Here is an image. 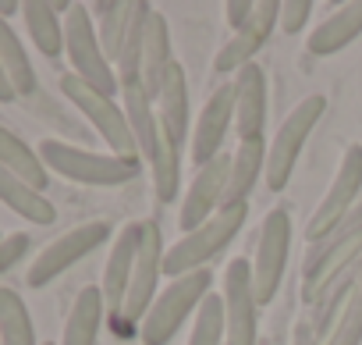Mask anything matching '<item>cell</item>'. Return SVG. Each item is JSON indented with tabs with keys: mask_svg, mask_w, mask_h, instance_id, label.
Returning a JSON list of instances; mask_svg holds the SVG:
<instances>
[{
	"mask_svg": "<svg viewBox=\"0 0 362 345\" xmlns=\"http://www.w3.org/2000/svg\"><path fill=\"white\" fill-rule=\"evenodd\" d=\"M362 264V203L320 242H313L305 249L302 260V302H309L313 310L320 306V299L348 274Z\"/></svg>",
	"mask_w": 362,
	"mask_h": 345,
	"instance_id": "cell-1",
	"label": "cell"
},
{
	"mask_svg": "<svg viewBox=\"0 0 362 345\" xmlns=\"http://www.w3.org/2000/svg\"><path fill=\"white\" fill-rule=\"evenodd\" d=\"M64 54H68V61H71V75H78L86 86H93L96 93H103V96H110V100L121 93L117 68L110 64V57H107L103 47H100L93 8L75 4V8L64 15Z\"/></svg>",
	"mask_w": 362,
	"mask_h": 345,
	"instance_id": "cell-2",
	"label": "cell"
},
{
	"mask_svg": "<svg viewBox=\"0 0 362 345\" xmlns=\"http://www.w3.org/2000/svg\"><path fill=\"white\" fill-rule=\"evenodd\" d=\"M210 285H214V274L206 267L192 271V274H181V278H170V285L156 295L149 317L139 327L142 345H167L181 331V324L203 306V299L210 295Z\"/></svg>",
	"mask_w": 362,
	"mask_h": 345,
	"instance_id": "cell-3",
	"label": "cell"
},
{
	"mask_svg": "<svg viewBox=\"0 0 362 345\" xmlns=\"http://www.w3.org/2000/svg\"><path fill=\"white\" fill-rule=\"evenodd\" d=\"M40 157L50 171H57V175L71 182H82V186H124L139 179V160H124L114 153H93V149L57 142V139H43Z\"/></svg>",
	"mask_w": 362,
	"mask_h": 345,
	"instance_id": "cell-4",
	"label": "cell"
},
{
	"mask_svg": "<svg viewBox=\"0 0 362 345\" xmlns=\"http://www.w3.org/2000/svg\"><path fill=\"white\" fill-rule=\"evenodd\" d=\"M249 217V203L242 207H224L217 217H210L203 228L189 232V235H181L174 246H167V256H163V274H192V271H203L245 225Z\"/></svg>",
	"mask_w": 362,
	"mask_h": 345,
	"instance_id": "cell-5",
	"label": "cell"
},
{
	"mask_svg": "<svg viewBox=\"0 0 362 345\" xmlns=\"http://www.w3.org/2000/svg\"><path fill=\"white\" fill-rule=\"evenodd\" d=\"M61 93L68 96V103H75L86 121L100 132V139L107 142V149L114 157H124V160H142L139 157V142L132 135V125H128V114L117 100L96 93L93 86H86L78 75H61Z\"/></svg>",
	"mask_w": 362,
	"mask_h": 345,
	"instance_id": "cell-6",
	"label": "cell"
},
{
	"mask_svg": "<svg viewBox=\"0 0 362 345\" xmlns=\"http://www.w3.org/2000/svg\"><path fill=\"white\" fill-rule=\"evenodd\" d=\"M323 111H327V96L313 93L302 103H295V111L281 121V128H277V135L270 142V153H267V179L263 182H267L270 193H284L288 189L291 171L298 164V153H302L309 132L316 128V121L323 118Z\"/></svg>",
	"mask_w": 362,
	"mask_h": 345,
	"instance_id": "cell-7",
	"label": "cell"
},
{
	"mask_svg": "<svg viewBox=\"0 0 362 345\" xmlns=\"http://www.w3.org/2000/svg\"><path fill=\"white\" fill-rule=\"evenodd\" d=\"M163 256H167V246H163L160 225L156 221H142V242H139V260H135L132 288H128V299H124L121 317L114 320L117 334H132L149 317V310H153V302L160 295L156 292V281L163 274Z\"/></svg>",
	"mask_w": 362,
	"mask_h": 345,
	"instance_id": "cell-8",
	"label": "cell"
},
{
	"mask_svg": "<svg viewBox=\"0 0 362 345\" xmlns=\"http://www.w3.org/2000/svg\"><path fill=\"white\" fill-rule=\"evenodd\" d=\"M288 253H291V214L284 207H274L259 225L256 260H252V285H256V302L259 306L274 302V295L281 292Z\"/></svg>",
	"mask_w": 362,
	"mask_h": 345,
	"instance_id": "cell-9",
	"label": "cell"
},
{
	"mask_svg": "<svg viewBox=\"0 0 362 345\" xmlns=\"http://www.w3.org/2000/svg\"><path fill=\"white\" fill-rule=\"evenodd\" d=\"M358 193H362V146L358 142H351L348 149H344V157H341V164H337V175H334V182H330V189H327V196L320 200V207H316V214L309 217V228H305V239H309V246L313 242H320V239H327L358 203Z\"/></svg>",
	"mask_w": 362,
	"mask_h": 345,
	"instance_id": "cell-10",
	"label": "cell"
},
{
	"mask_svg": "<svg viewBox=\"0 0 362 345\" xmlns=\"http://www.w3.org/2000/svg\"><path fill=\"white\" fill-rule=\"evenodd\" d=\"M107 239H110V228H107L103 221H89V225L71 228L68 235H61L57 242H50V246L33 260V267H29V274H25L29 288L50 285L57 274H64L68 267H75L82 256H89V253H93L96 246H103Z\"/></svg>",
	"mask_w": 362,
	"mask_h": 345,
	"instance_id": "cell-11",
	"label": "cell"
},
{
	"mask_svg": "<svg viewBox=\"0 0 362 345\" xmlns=\"http://www.w3.org/2000/svg\"><path fill=\"white\" fill-rule=\"evenodd\" d=\"M224 306H228V345H256L259 302L252 285V264L245 256L231 260L224 271Z\"/></svg>",
	"mask_w": 362,
	"mask_h": 345,
	"instance_id": "cell-12",
	"label": "cell"
},
{
	"mask_svg": "<svg viewBox=\"0 0 362 345\" xmlns=\"http://www.w3.org/2000/svg\"><path fill=\"white\" fill-rule=\"evenodd\" d=\"M228 179H231V157L228 153H221L217 160H210L206 167L196 171V179H192V186L185 193V203H181V217H177V225L185 228V235L203 228L210 217L221 214L224 193H228Z\"/></svg>",
	"mask_w": 362,
	"mask_h": 345,
	"instance_id": "cell-13",
	"label": "cell"
},
{
	"mask_svg": "<svg viewBox=\"0 0 362 345\" xmlns=\"http://www.w3.org/2000/svg\"><path fill=\"white\" fill-rule=\"evenodd\" d=\"M228 128H235V82L217 86L210 93V100L203 103V111H199V121H196V132H192V142H189L196 171L224 153Z\"/></svg>",
	"mask_w": 362,
	"mask_h": 345,
	"instance_id": "cell-14",
	"label": "cell"
},
{
	"mask_svg": "<svg viewBox=\"0 0 362 345\" xmlns=\"http://www.w3.org/2000/svg\"><path fill=\"white\" fill-rule=\"evenodd\" d=\"M277 26H281V4L277 0H259L252 22L242 33H235L228 40V47H221V54L214 57V72L217 75H238L242 68H249L252 57L267 47V40Z\"/></svg>",
	"mask_w": 362,
	"mask_h": 345,
	"instance_id": "cell-15",
	"label": "cell"
},
{
	"mask_svg": "<svg viewBox=\"0 0 362 345\" xmlns=\"http://www.w3.org/2000/svg\"><path fill=\"white\" fill-rule=\"evenodd\" d=\"M139 242H142V221L135 225H124L110 246V256H107V267H103V302H107V313L110 320L121 317L124 310V299H128V288H132V274H135V260H139Z\"/></svg>",
	"mask_w": 362,
	"mask_h": 345,
	"instance_id": "cell-16",
	"label": "cell"
},
{
	"mask_svg": "<svg viewBox=\"0 0 362 345\" xmlns=\"http://www.w3.org/2000/svg\"><path fill=\"white\" fill-rule=\"evenodd\" d=\"M36 93V72L11 22H0V103Z\"/></svg>",
	"mask_w": 362,
	"mask_h": 345,
	"instance_id": "cell-17",
	"label": "cell"
},
{
	"mask_svg": "<svg viewBox=\"0 0 362 345\" xmlns=\"http://www.w3.org/2000/svg\"><path fill=\"white\" fill-rule=\"evenodd\" d=\"M267 125V75L249 64L235 75V132L238 139H259Z\"/></svg>",
	"mask_w": 362,
	"mask_h": 345,
	"instance_id": "cell-18",
	"label": "cell"
},
{
	"mask_svg": "<svg viewBox=\"0 0 362 345\" xmlns=\"http://www.w3.org/2000/svg\"><path fill=\"white\" fill-rule=\"evenodd\" d=\"M156 114H160V128L177 142L185 146L192 142V107H189V79H185V68L177 61L170 64L167 79H163V89H160V100H156Z\"/></svg>",
	"mask_w": 362,
	"mask_h": 345,
	"instance_id": "cell-19",
	"label": "cell"
},
{
	"mask_svg": "<svg viewBox=\"0 0 362 345\" xmlns=\"http://www.w3.org/2000/svg\"><path fill=\"white\" fill-rule=\"evenodd\" d=\"M267 153H270V146L263 142V135L259 139H238V149L231 153V179H228L224 207H242L249 200V193L256 189V182L267 179Z\"/></svg>",
	"mask_w": 362,
	"mask_h": 345,
	"instance_id": "cell-20",
	"label": "cell"
},
{
	"mask_svg": "<svg viewBox=\"0 0 362 345\" xmlns=\"http://www.w3.org/2000/svg\"><path fill=\"white\" fill-rule=\"evenodd\" d=\"M170 64H174L170 29H167V18L160 11H153L149 22H146V43H142V64H139V82L153 100H160V89H163V79H167Z\"/></svg>",
	"mask_w": 362,
	"mask_h": 345,
	"instance_id": "cell-21",
	"label": "cell"
},
{
	"mask_svg": "<svg viewBox=\"0 0 362 345\" xmlns=\"http://www.w3.org/2000/svg\"><path fill=\"white\" fill-rule=\"evenodd\" d=\"M358 36H362V0H348V4H341L337 11H330V18H323L313 29L305 50L316 54V57H327V54L344 50Z\"/></svg>",
	"mask_w": 362,
	"mask_h": 345,
	"instance_id": "cell-22",
	"label": "cell"
},
{
	"mask_svg": "<svg viewBox=\"0 0 362 345\" xmlns=\"http://www.w3.org/2000/svg\"><path fill=\"white\" fill-rule=\"evenodd\" d=\"M156 100L142 89V82H124L121 86V107L128 114V125H132V135L139 142V157L149 164L153 153H156V142H160V114L153 107Z\"/></svg>",
	"mask_w": 362,
	"mask_h": 345,
	"instance_id": "cell-23",
	"label": "cell"
},
{
	"mask_svg": "<svg viewBox=\"0 0 362 345\" xmlns=\"http://www.w3.org/2000/svg\"><path fill=\"white\" fill-rule=\"evenodd\" d=\"M0 171H8L11 179H18L22 186H29L36 193H43L50 186V171H47L40 149H33L11 128H0Z\"/></svg>",
	"mask_w": 362,
	"mask_h": 345,
	"instance_id": "cell-24",
	"label": "cell"
},
{
	"mask_svg": "<svg viewBox=\"0 0 362 345\" xmlns=\"http://www.w3.org/2000/svg\"><path fill=\"white\" fill-rule=\"evenodd\" d=\"M103 313H107L103 288H100V285H86V288L75 295V302H71V313H68V320H64L61 345H96Z\"/></svg>",
	"mask_w": 362,
	"mask_h": 345,
	"instance_id": "cell-25",
	"label": "cell"
},
{
	"mask_svg": "<svg viewBox=\"0 0 362 345\" xmlns=\"http://www.w3.org/2000/svg\"><path fill=\"white\" fill-rule=\"evenodd\" d=\"M93 18H96V36L103 54L110 57V64H117L135 18V0H100V4H93Z\"/></svg>",
	"mask_w": 362,
	"mask_h": 345,
	"instance_id": "cell-26",
	"label": "cell"
},
{
	"mask_svg": "<svg viewBox=\"0 0 362 345\" xmlns=\"http://www.w3.org/2000/svg\"><path fill=\"white\" fill-rule=\"evenodd\" d=\"M22 18L29 26V40L43 57H61L64 54V18L54 4H43V0H33V4H22Z\"/></svg>",
	"mask_w": 362,
	"mask_h": 345,
	"instance_id": "cell-27",
	"label": "cell"
},
{
	"mask_svg": "<svg viewBox=\"0 0 362 345\" xmlns=\"http://www.w3.org/2000/svg\"><path fill=\"white\" fill-rule=\"evenodd\" d=\"M0 196H4V203H8L18 217H25V221H33V225H40V228H47V225L57 221L54 203H50L43 193H36V189L22 186L18 179H11L8 171H0Z\"/></svg>",
	"mask_w": 362,
	"mask_h": 345,
	"instance_id": "cell-28",
	"label": "cell"
},
{
	"mask_svg": "<svg viewBox=\"0 0 362 345\" xmlns=\"http://www.w3.org/2000/svg\"><path fill=\"white\" fill-rule=\"evenodd\" d=\"M149 171H153V189H156V200L160 203H170L181 189V146L160 128V142H156V153L149 160Z\"/></svg>",
	"mask_w": 362,
	"mask_h": 345,
	"instance_id": "cell-29",
	"label": "cell"
},
{
	"mask_svg": "<svg viewBox=\"0 0 362 345\" xmlns=\"http://www.w3.org/2000/svg\"><path fill=\"white\" fill-rule=\"evenodd\" d=\"M0 345H40L29 306L15 288H0Z\"/></svg>",
	"mask_w": 362,
	"mask_h": 345,
	"instance_id": "cell-30",
	"label": "cell"
},
{
	"mask_svg": "<svg viewBox=\"0 0 362 345\" xmlns=\"http://www.w3.org/2000/svg\"><path fill=\"white\" fill-rule=\"evenodd\" d=\"M189 345H228V306H224V295L210 292L203 299V306L196 310V320H192Z\"/></svg>",
	"mask_w": 362,
	"mask_h": 345,
	"instance_id": "cell-31",
	"label": "cell"
},
{
	"mask_svg": "<svg viewBox=\"0 0 362 345\" xmlns=\"http://www.w3.org/2000/svg\"><path fill=\"white\" fill-rule=\"evenodd\" d=\"M330 345H362V267H358L355 288L348 295V310H344L341 327H337V334H334Z\"/></svg>",
	"mask_w": 362,
	"mask_h": 345,
	"instance_id": "cell-32",
	"label": "cell"
},
{
	"mask_svg": "<svg viewBox=\"0 0 362 345\" xmlns=\"http://www.w3.org/2000/svg\"><path fill=\"white\" fill-rule=\"evenodd\" d=\"M309 15H313V0H284L281 4V29L288 36H295L309 26Z\"/></svg>",
	"mask_w": 362,
	"mask_h": 345,
	"instance_id": "cell-33",
	"label": "cell"
},
{
	"mask_svg": "<svg viewBox=\"0 0 362 345\" xmlns=\"http://www.w3.org/2000/svg\"><path fill=\"white\" fill-rule=\"evenodd\" d=\"M29 246H33V239H29L25 232H18V235H8V239H4V246H0V271H4V274H11V271L18 267V260L29 253Z\"/></svg>",
	"mask_w": 362,
	"mask_h": 345,
	"instance_id": "cell-34",
	"label": "cell"
},
{
	"mask_svg": "<svg viewBox=\"0 0 362 345\" xmlns=\"http://www.w3.org/2000/svg\"><path fill=\"white\" fill-rule=\"evenodd\" d=\"M252 15H256L252 0H231V4L224 8V18H228V26H231L235 33H242V29L252 22Z\"/></svg>",
	"mask_w": 362,
	"mask_h": 345,
	"instance_id": "cell-35",
	"label": "cell"
},
{
	"mask_svg": "<svg viewBox=\"0 0 362 345\" xmlns=\"http://www.w3.org/2000/svg\"><path fill=\"white\" fill-rule=\"evenodd\" d=\"M291 345H320L313 320H298V324H295V331H291Z\"/></svg>",
	"mask_w": 362,
	"mask_h": 345,
	"instance_id": "cell-36",
	"label": "cell"
},
{
	"mask_svg": "<svg viewBox=\"0 0 362 345\" xmlns=\"http://www.w3.org/2000/svg\"><path fill=\"white\" fill-rule=\"evenodd\" d=\"M15 11H22V4H15V0H4V4H0V18H4V22H8Z\"/></svg>",
	"mask_w": 362,
	"mask_h": 345,
	"instance_id": "cell-37",
	"label": "cell"
},
{
	"mask_svg": "<svg viewBox=\"0 0 362 345\" xmlns=\"http://www.w3.org/2000/svg\"><path fill=\"white\" fill-rule=\"evenodd\" d=\"M43 345H54V341H43Z\"/></svg>",
	"mask_w": 362,
	"mask_h": 345,
	"instance_id": "cell-38",
	"label": "cell"
}]
</instances>
